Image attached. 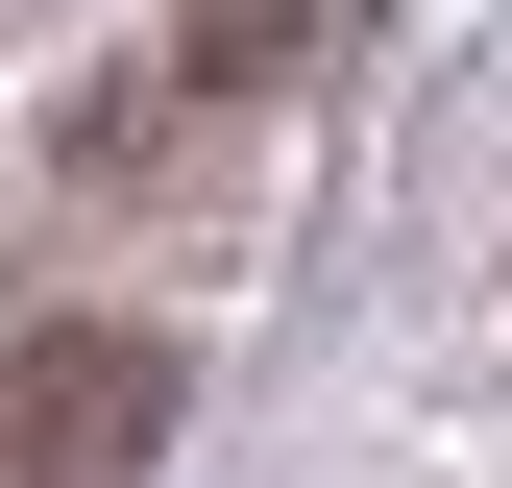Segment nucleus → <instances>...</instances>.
I'll return each mask as SVG.
<instances>
[{"label":"nucleus","instance_id":"obj_1","mask_svg":"<svg viewBox=\"0 0 512 488\" xmlns=\"http://www.w3.org/2000/svg\"><path fill=\"white\" fill-rule=\"evenodd\" d=\"M147 440H171V342H122V318L0 342V488H122Z\"/></svg>","mask_w":512,"mask_h":488},{"label":"nucleus","instance_id":"obj_2","mask_svg":"<svg viewBox=\"0 0 512 488\" xmlns=\"http://www.w3.org/2000/svg\"><path fill=\"white\" fill-rule=\"evenodd\" d=\"M342 0H196V74H269V49H317Z\"/></svg>","mask_w":512,"mask_h":488}]
</instances>
